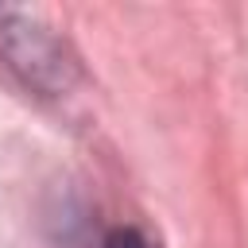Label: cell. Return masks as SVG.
I'll list each match as a JSON object with an SVG mask.
<instances>
[{
    "instance_id": "6da1fadb",
    "label": "cell",
    "mask_w": 248,
    "mask_h": 248,
    "mask_svg": "<svg viewBox=\"0 0 248 248\" xmlns=\"http://www.w3.org/2000/svg\"><path fill=\"white\" fill-rule=\"evenodd\" d=\"M101 248H155V244H151L140 229H112Z\"/></svg>"
}]
</instances>
